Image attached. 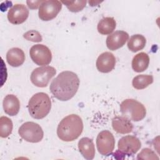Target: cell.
<instances>
[{
	"mask_svg": "<svg viewBox=\"0 0 160 160\" xmlns=\"http://www.w3.org/2000/svg\"><path fill=\"white\" fill-rule=\"evenodd\" d=\"M80 84L78 75L69 71L60 72L51 82L49 89L54 98L61 101L71 99L76 94Z\"/></svg>",
	"mask_w": 160,
	"mask_h": 160,
	"instance_id": "obj_1",
	"label": "cell"
},
{
	"mask_svg": "<svg viewBox=\"0 0 160 160\" xmlns=\"http://www.w3.org/2000/svg\"><path fill=\"white\" fill-rule=\"evenodd\" d=\"M82 131V119L78 115L72 114L64 118L59 123L57 135L61 140L70 142L78 138Z\"/></svg>",
	"mask_w": 160,
	"mask_h": 160,
	"instance_id": "obj_2",
	"label": "cell"
},
{
	"mask_svg": "<svg viewBox=\"0 0 160 160\" xmlns=\"http://www.w3.org/2000/svg\"><path fill=\"white\" fill-rule=\"evenodd\" d=\"M28 108L31 117L37 119H42L50 112L51 108L50 98L46 93L38 92L30 98Z\"/></svg>",
	"mask_w": 160,
	"mask_h": 160,
	"instance_id": "obj_3",
	"label": "cell"
},
{
	"mask_svg": "<svg viewBox=\"0 0 160 160\" xmlns=\"http://www.w3.org/2000/svg\"><path fill=\"white\" fill-rule=\"evenodd\" d=\"M120 111L124 116L133 121H141L146 114L144 106L133 99L124 100L120 104Z\"/></svg>",
	"mask_w": 160,
	"mask_h": 160,
	"instance_id": "obj_4",
	"label": "cell"
},
{
	"mask_svg": "<svg viewBox=\"0 0 160 160\" xmlns=\"http://www.w3.org/2000/svg\"><path fill=\"white\" fill-rule=\"evenodd\" d=\"M18 133L24 140L32 143L40 142L44 136L42 128L34 122L23 123L19 128Z\"/></svg>",
	"mask_w": 160,
	"mask_h": 160,
	"instance_id": "obj_5",
	"label": "cell"
},
{
	"mask_svg": "<svg viewBox=\"0 0 160 160\" xmlns=\"http://www.w3.org/2000/svg\"><path fill=\"white\" fill-rule=\"evenodd\" d=\"M56 70L49 66L34 69L31 74V82L37 87L44 88L48 86L51 79L56 74Z\"/></svg>",
	"mask_w": 160,
	"mask_h": 160,
	"instance_id": "obj_6",
	"label": "cell"
},
{
	"mask_svg": "<svg viewBox=\"0 0 160 160\" xmlns=\"http://www.w3.org/2000/svg\"><path fill=\"white\" fill-rule=\"evenodd\" d=\"M62 8V2L57 0L44 1L39 8V18L44 21L55 18Z\"/></svg>",
	"mask_w": 160,
	"mask_h": 160,
	"instance_id": "obj_7",
	"label": "cell"
},
{
	"mask_svg": "<svg viewBox=\"0 0 160 160\" xmlns=\"http://www.w3.org/2000/svg\"><path fill=\"white\" fill-rule=\"evenodd\" d=\"M29 55L32 61L39 66L48 65L52 60L50 49L44 44H35L29 50Z\"/></svg>",
	"mask_w": 160,
	"mask_h": 160,
	"instance_id": "obj_8",
	"label": "cell"
},
{
	"mask_svg": "<svg viewBox=\"0 0 160 160\" xmlns=\"http://www.w3.org/2000/svg\"><path fill=\"white\" fill-rule=\"evenodd\" d=\"M114 146L115 139L110 131L104 130L98 134L96 138V146L101 155H110L114 149Z\"/></svg>",
	"mask_w": 160,
	"mask_h": 160,
	"instance_id": "obj_9",
	"label": "cell"
},
{
	"mask_svg": "<svg viewBox=\"0 0 160 160\" xmlns=\"http://www.w3.org/2000/svg\"><path fill=\"white\" fill-rule=\"evenodd\" d=\"M118 151L124 155L131 156L136 154L141 148L140 140L134 136L128 135L121 138L118 144Z\"/></svg>",
	"mask_w": 160,
	"mask_h": 160,
	"instance_id": "obj_10",
	"label": "cell"
},
{
	"mask_svg": "<svg viewBox=\"0 0 160 160\" xmlns=\"http://www.w3.org/2000/svg\"><path fill=\"white\" fill-rule=\"evenodd\" d=\"M8 21L13 24H20L26 21L29 16V10L22 4H16L8 13Z\"/></svg>",
	"mask_w": 160,
	"mask_h": 160,
	"instance_id": "obj_11",
	"label": "cell"
},
{
	"mask_svg": "<svg viewBox=\"0 0 160 160\" xmlns=\"http://www.w3.org/2000/svg\"><path fill=\"white\" fill-rule=\"evenodd\" d=\"M96 65L99 72L108 73L115 67L116 58L112 53L110 52H104L98 56Z\"/></svg>",
	"mask_w": 160,
	"mask_h": 160,
	"instance_id": "obj_12",
	"label": "cell"
},
{
	"mask_svg": "<svg viewBox=\"0 0 160 160\" xmlns=\"http://www.w3.org/2000/svg\"><path fill=\"white\" fill-rule=\"evenodd\" d=\"M129 39V34L124 31H117L109 35L106 38L107 48L115 51L122 47Z\"/></svg>",
	"mask_w": 160,
	"mask_h": 160,
	"instance_id": "obj_13",
	"label": "cell"
},
{
	"mask_svg": "<svg viewBox=\"0 0 160 160\" xmlns=\"http://www.w3.org/2000/svg\"><path fill=\"white\" fill-rule=\"evenodd\" d=\"M113 129L119 134H128L132 132L133 125L130 119L125 116H116L112 120Z\"/></svg>",
	"mask_w": 160,
	"mask_h": 160,
	"instance_id": "obj_14",
	"label": "cell"
},
{
	"mask_svg": "<svg viewBox=\"0 0 160 160\" xmlns=\"http://www.w3.org/2000/svg\"><path fill=\"white\" fill-rule=\"evenodd\" d=\"M78 149L82 156L88 160L94 159L95 147L92 140L89 138H81L78 142Z\"/></svg>",
	"mask_w": 160,
	"mask_h": 160,
	"instance_id": "obj_15",
	"label": "cell"
},
{
	"mask_svg": "<svg viewBox=\"0 0 160 160\" xmlns=\"http://www.w3.org/2000/svg\"><path fill=\"white\" fill-rule=\"evenodd\" d=\"M2 106L5 113L11 116L17 115L20 109L19 100L13 94H8L4 98Z\"/></svg>",
	"mask_w": 160,
	"mask_h": 160,
	"instance_id": "obj_16",
	"label": "cell"
},
{
	"mask_svg": "<svg viewBox=\"0 0 160 160\" xmlns=\"http://www.w3.org/2000/svg\"><path fill=\"white\" fill-rule=\"evenodd\" d=\"M6 61L12 67L20 66L25 61L24 52L20 48H11L7 52Z\"/></svg>",
	"mask_w": 160,
	"mask_h": 160,
	"instance_id": "obj_17",
	"label": "cell"
},
{
	"mask_svg": "<svg viewBox=\"0 0 160 160\" xmlns=\"http://www.w3.org/2000/svg\"><path fill=\"white\" fill-rule=\"evenodd\" d=\"M149 58L148 54L141 52L133 58L132 60V68L137 72H141L145 71L149 66Z\"/></svg>",
	"mask_w": 160,
	"mask_h": 160,
	"instance_id": "obj_18",
	"label": "cell"
},
{
	"mask_svg": "<svg viewBox=\"0 0 160 160\" xmlns=\"http://www.w3.org/2000/svg\"><path fill=\"white\" fill-rule=\"evenodd\" d=\"M116 27V22L112 17H106L101 19L97 26L98 32L102 35L111 34Z\"/></svg>",
	"mask_w": 160,
	"mask_h": 160,
	"instance_id": "obj_19",
	"label": "cell"
},
{
	"mask_svg": "<svg viewBox=\"0 0 160 160\" xmlns=\"http://www.w3.org/2000/svg\"><path fill=\"white\" fill-rule=\"evenodd\" d=\"M146 39L141 34H134L132 36L128 42V49L134 52L142 50L146 45Z\"/></svg>",
	"mask_w": 160,
	"mask_h": 160,
	"instance_id": "obj_20",
	"label": "cell"
},
{
	"mask_svg": "<svg viewBox=\"0 0 160 160\" xmlns=\"http://www.w3.org/2000/svg\"><path fill=\"white\" fill-rule=\"evenodd\" d=\"M152 82V76L140 74L133 78L132 84V86L136 89H143L151 84Z\"/></svg>",
	"mask_w": 160,
	"mask_h": 160,
	"instance_id": "obj_21",
	"label": "cell"
},
{
	"mask_svg": "<svg viewBox=\"0 0 160 160\" xmlns=\"http://www.w3.org/2000/svg\"><path fill=\"white\" fill-rule=\"evenodd\" d=\"M12 122L6 116L0 118V136L2 138L8 137L12 131Z\"/></svg>",
	"mask_w": 160,
	"mask_h": 160,
	"instance_id": "obj_22",
	"label": "cell"
},
{
	"mask_svg": "<svg viewBox=\"0 0 160 160\" xmlns=\"http://www.w3.org/2000/svg\"><path fill=\"white\" fill-rule=\"evenodd\" d=\"M61 2L66 5L67 8L71 12H77L82 11L86 6V1H62Z\"/></svg>",
	"mask_w": 160,
	"mask_h": 160,
	"instance_id": "obj_23",
	"label": "cell"
},
{
	"mask_svg": "<svg viewBox=\"0 0 160 160\" xmlns=\"http://www.w3.org/2000/svg\"><path fill=\"white\" fill-rule=\"evenodd\" d=\"M24 38L26 40L34 42H39L42 41V38L41 34L36 30H30L23 34Z\"/></svg>",
	"mask_w": 160,
	"mask_h": 160,
	"instance_id": "obj_24",
	"label": "cell"
},
{
	"mask_svg": "<svg viewBox=\"0 0 160 160\" xmlns=\"http://www.w3.org/2000/svg\"><path fill=\"white\" fill-rule=\"evenodd\" d=\"M137 159H159L156 153L149 148H144L138 154Z\"/></svg>",
	"mask_w": 160,
	"mask_h": 160,
	"instance_id": "obj_25",
	"label": "cell"
},
{
	"mask_svg": "<svg viewBox=\"0 0 160 160\" xmlns=\"http://www.w3.org/2000/svg\"><path fill=\"white\" fill-rule=\"evenodd\" d=\"M44 1H27L26 3L28 6L31 9H37L41 4Z\"/></svg>",
	"mask_w": 160,
	"mask_h": 160,
	"instance_id": "obj_26",
	"label": "cell"
}]
</instances>
